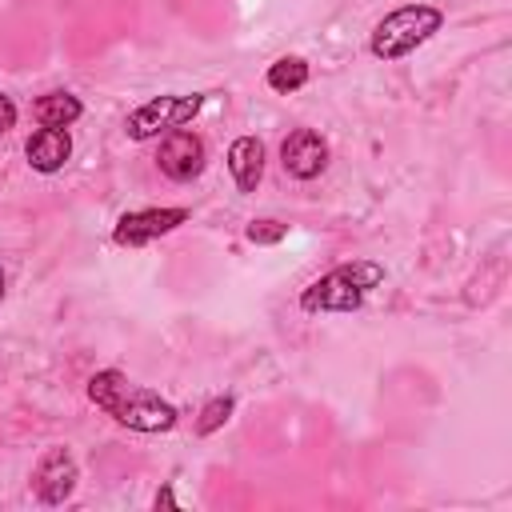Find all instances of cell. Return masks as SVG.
I'll return each instance as SVG.
<instances>
[{"label": "cell", "mask_w": 512, "mask_h": 512, "mask_svg": "<svg viewBox=\"0 0 512 512\" xmlns=\"http://www.w3.org/2000/svg\"><path fill=\"white\" fill-rule=\"evenodd\" d=\"M88 400L96 408H104L112 420H120L124 428H132V432H168L176 424V408L160 392L132 384L120 368L96 372L88 380Z\"/></svg>", "instance_id": "1"}, {"label": "cell", "mask_w": 512, "mask_h": 512, "mask_svg": "<svg viewBox=\"0 0 512 512\" xmlns=\"http://www.w3.org/2000/svg\"><path fill=\"white\" fill-rule=\"evenodd\" d=\"M384 280V268L376 260H356V264H340L328 276H320L316 284L304 288L300 308L304 312H356L364 304V292L376 288Z\"/></svg>", "instance_id": "2"}, {"label": "cell", "mask_w": 512, "mask_h": 512, "mask_svg": "<svg viewBox=\"0 0 512 512\" xmlns=\"http://www.w3.org/2000/svg\"><path fill=\"white\" fill-rule=\"evenodd\" d=\"M444 12L432 4H404L396 12H388L376 28H372V56L380 60H400L412 48H420L432 32H440Z\"/></svg>", "instance_id": "3"}, {"label": "cell", "mask_w": 512, "mask_h": 512, "mask_svg": "<svg viewBox=\"0 0 512 512\" xmlns=\"http://www.w3.org/2000/svg\"><path fill=\"white\" fill-rule=\"evenodd\" d=\"M204 96H156L148 104H140L136 112H128L124 128L132 140H152L160 132H172L180 124H188L196 112H200Z\"/></svg>", "instance_id": "4"}, {"label": "cell", "mask_w": 512, "mask_h": 512, "mask_svg": "<svg viewBox=\"0 0 512 512\" xmlns=\"http://www.w3.org/2000/svg\"><path fill=\"white\" fill-rule=\"evenodd\" d=\"M204 160H208L204 140H200L196 132H184V128H172V132L164 136V144H160V156H156L160 172H164L168 180H176V184L196 180V176L204 172Z\"/></svg>", "instance_id": "5"}, {"label": "cell", "mask_w": 512, "mask_h": 512, "mask_svg": "<svg viewBox=\"0 0 512 512\" xmlns=\"http://www.w3.org/2000/svg\"><path fill=\"white\" fill-rule=\"evenodd\" d=\"M76 480H80V468H76V460H72L68 448H48L40 456L36 472H32V488H36V496L44 504H64L72 496Z\"/></svg>", "instance_id": "6"}, {"label": "cell", "mask_w": 512, "mask_h": 512, "mask_svg": "<svg viewBox=\"0 0 512 512\" xmlns=\"http://www.w3.org/2000/svg\"><path fill=\"white\" fill-rule=\"evenodd\" d=\"M280 164H284V172L296 176V180H312V176H320L324 164H328V144H324V136L312 132V128H296V132H288L284 144H280Z\"/></svg>", "instance_id": "7"}, {"label": "cell", "mask_w": 512, "mask_h": 512, "mask_svg": "<svg viewBox=\"0 0 512 512\" xmlns=\"http://www.w3.org/2000/svg\"><path fill=\"white\" fill-rule=\"evenodd\" d=\"M188 220V208H140V212H124L116 220V244H148L172 228H180Z\"/></svg>", "instance_id": "8"}, {"label": "cell", "mask_w": 512, "mask_h": 512, "mask_svg": "<svg viewBox=\"0 0 512 512\" xmlns=\"http://www.w3.org/2000/svg\"><path fill=\"white\" fill-rule=\"evenodd\" d=\"M24 156H28V164L36 172H60L68 164V156H72V140H68L64 128H40V132L28 136Z\"/></svg>", "instance_id": "9"}, {"label": "cell", "mask_w": 512, "mask_h": 512, "mask_svg": "<svg viewBox=\"0 0 512 512\" xmlns=\"http://www.w3.org/2000/svg\"><path fill=\"white\" fill-rule=\"evenodd\" d=\"M228 172H232V180H236L240 192H256V184L264 176V144L256 136L232 140V148H228Z\"/></svg>", "instance_id": "10"}, {"label": "cell", "mask_w": 512, "mask_h": 512, "mask_svg": "<svg viewBox=\"0 0 512 512\" xmlns=\"http://www.w3.org/2000/svg\"><path fill=\"white\" fill-rule=\"evenodd\" d=\"M84 104L72 96V92H44L36 104H32V116L44 124V128H68L72 120H80Z\"/></svg>", "instance_id": "11"}, {"label": "cell", "mask_w": 512, "mask_h": 512, "mask_svg": "<svg viewBox=\"0 0 512 512\" xmlns=\"http://www.w3.org/2000/svg\"><path fill=\"white\" fill-rule=\"evenodd\" d=\"M308 84V64L300 56H280L272 68H268V88L272 92H296Z\"/></svg>", "instance_id": "12"}, {"label": "cell", "mask_w": 512, "mask_h": 512, "mask_svg": "<svg viewBox=\"0 0 512 512\" xmlns=\"http://www.w3.org/2000/svg\"><path fill=\"white\" fill-rule=\"evenodd\" d=\"M232 408H236V404H232V396H212V400H208V404L200 408V420H196V432H200V436H208V432H216V428H220V424H224V420L232 416Z\"/></svg>", "instance_id": "13"}, {"label": "cell", "mask_w": 512, "mask_h": 512, "mask_svg": "<svg viewBox=\"0 0 512 512\" xmlns=\"http://www.w3.org/2000/svg\"><path fill=\"white\" fill-rule=\"evenodd\" d=\"M244 236H248L252 244H280V240L288 236V224H280V220H252Z\"/></svg>", "instance_id": "14"}, {"label": "cell", "mask_w": 512, "mask_h": 512, "mask_svg": "<svg viewBox=\"0 0 512 512\" xmlns=\"http://www.w3.org/2000/svg\"><path fill=\"white\" fill-rule=\"evenodd\" d=\"M12 124H16V104H12V96L0 92V136H4Z\"/></svg>", "instance_id": "15"}, {"label": "cell", "mask_w": 512, "mask_h": 512, "mask_svg": "<svg viewBox=\"0 0 512 512\" xmlns=\"http://www.w3.org/2000/svg\"><path fill=\"white\" fill-rule=\"evenodd\" d=\"M156 508H176V496H172V488H168V484L156 492Z\"/></svg>", "instance_id": "16"}, {"label": "cell", "mask_w": 512, "mask_h": 512, "mask_svg": "<svg viewBox=\"0 0 512 512\" xmlns=\"http://www.w3.org/2000/svg\"><path fill=\"white\" fill-rule=\"evenodd\" d=\"M0 296H4V272H0Z\"/></svg>", "instance_id": "17"}]
</instances>
